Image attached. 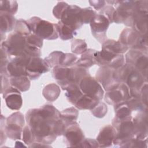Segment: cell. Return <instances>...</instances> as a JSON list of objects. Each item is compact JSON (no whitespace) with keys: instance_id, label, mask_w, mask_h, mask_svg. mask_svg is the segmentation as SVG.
<instances>
[{"instance_id":"1","label":"cell","mask_w":148,"mask_h":148,"mask_svg":"<svg viewBox=\"0 0 148 148\" xmlns=\"http://www.w3.org/2000/svg\"><path fill=\"white\" fill-rule=\"evenodd\" d=\"M25 118L38 142L49 144L56 139L57 135L54 131V125L56 121L46 117L40 112L39 108L29 110Z\"/></svg>"},{"instance_id":"2","label":"cell","mask_w":148,"mask_h":148,"mask_svg":"<svg viewBox=\"0 0 148 148\" xmlns=\"http://www.w3.org/2000/svg\"><path fill=\"white\" fill-rule=\"evenodd\" d=\"M31 32L43 39L54 40L58 37L57 24L33 17L27 21Z\"/></svg>"},{"instance_id":"3","label":"cell","mask_w":148,"mask_h":148,"mask_svg":"<svg viewBox=\"0 0 148 148\" xmlns=\"http://www.w3.org/2000/svg\"><path fill=\"white\" fill-rule=\"evenodd\" d=\"M112 124L117 131L113 143L119 145L120 146L121 145H124L123 146H124L132 139V117L130 116L123 119L114 118L112 121Z\"/></svg>"},{"instance_id":"4","label":"cell","mask_w":148,"mask_h":148,"mask_svg":"<svg viewBox=\"0 0 148 148\" xmlns=\"http://www.w3.org/2000/svg\"><path fill=\"white\" fill-rule=\"evenodd\" d=\"M114 3L117 7L113 14V22L132 26L136 1H114Z\"/></svg>"},{"instance_id":"5","label":"cell","mask_w":148,"mask_h":148,"mask_svg":"<svg viewBox=\"0 0 148 148\" xmlns=\"http://www.w3.org/2000/svg\"><path fill=\"white\" fill-rule=\"evenodd\" d=\"M1 47L6 50L9 56H13L14 57L27 55L25 36L16 32L10 34L5 41L2 42Z\"/></svg>"},{"instance_id":"6","label":"cell","mask_w":148,"mask_h":148,"mask_svg":"<svg viewBox=\"0 0 148 148\" xmlns=\"http://www.w3.org/2000/svg\"><path fill=\"white\" fill-rule=\"evenodd\" d=\"M120 41L123 45L133 49L147 50V36L142 35L134 29H124L120 36Z\"/></svg>"},{"instance_id":"7","label":"cell","mask_w":148,"mask_h":148,"mask_svg":"<svg viewBox=\"0 0 148 148\" xmlns=\"http://www.w3.org/2000/svg\"><path fill=\"white\" fill-rule=\"evenodd\" d=\"M147 1H136V5L132 15V25L139 33L146 35L147 20Z\"/></svg>"},{"instance_id":"8","label":"cell","mask_w":148,"mask_h":148,"mask_svg":"<svg viewBox=\"0 0 148 148\" xmlns=\"http://www.w3.org/2000/svg\"><path fill=\"white\" fill-rule=\"evenodd\" d=\"M24 125V117L23 114L18 112L13 113L6 119V134L12 139H20Z\"/></svg>"},{"instance_id":"9","label":"cell","mask_w":148,"mask_h":148,"mask_svg":"<svg viewBox=\"0 0 148 148\" xmlns=\"http://www.w3.org/2000/svg\"><path fill=\"white\" fill-rule=\"evenodd\" d=\"M80 88L83 94L100 101L103 96V90L96 79L90 75L84 77L79 84Z\"/></svg>"},{"instance_id":"10","label":"cell","mask_w":148,"mask_h":148,"mask_svg":"<svg viewBox=\"0 0 148 148\" xmlns=\"http://www.w3.org/2000/svg\"><path fill=\"white\" fill-rule=\"evenodd\" d=\"M125 60L127 64L132 65L146 77L148 65L147 54H145L142 50L133 49L127 53Z\"/></svg>"},{"instance_id":"11","label":"cell","mask_w":148,"mask_h":148,"mask_svg":"<svg viewBox=\"0 0 148 148\" xmlns=\"http://www.w3.org/2000/svg\"><path fill=\"white\" fill-rule=\"evenodd\" d=\"M81 10L82 9L76 5H69L62 14L60 21L76 30L83 24L81 17Z\"/></svg>"},{"instance_id":"12","label":"cell","mask_w":148,"mask_h":148,"mask_svg":"<svg viewBox=\"0 0 148 148\" xmlns=\"http://www.w3.org/2000/svg\"><path fill=\"white\" fill-rule=\"evenodd\" d=\"M130 94L128 86L123 83H120L114 88L107 91L104 99L109 105H117L125 101Z\"/></svg>"},{"instance_id":"13","label":"cell","mask_w":148,"mask_h":148,"mask_svg":"<svg viewBox=\"0 0 148 148\" xmlns=\"http://www.w3.org/2000/svg\"><path fill=\"white\" fill-rule=\"evenodd\" d=\"M109 24V20L101 14H97L91 21L92 34L100 42H103L106 37V32Z\"/></svg>"},{"instance_id":"14","label":"cell","mask_w":148,"mask_h":148,"mask_svg":"<svg viewBox=\"0 0 148 148\" xmlns=\"http://www.w3.org/2000/svg\"><path fill=\"white\" fill-rule=\"evenodd\" d=\"M50 68L45 60L39 57H32L26 66L27 76L31 79H38L41 75L49 71Z\"/></svg>"},{"instance_id":"15","label":"cell","mask_w":148,"mask_h":148,"mask_svg":"<svg viewBox=\"0 0 148 148\" xmlns=\"http://www.w3.org/2000/svg\"><path fill=\"white\" fill-rule=\"evenodd\" d=\"M96 79L101 83L106 91L112 90L120 83L114 77V70L109 67H102L97 72Z\"/></svg>"},{"instance_id":"16","label":"cell","mask_w":148,"mask_h":148,"mask_svg":"<svg viewBox=\"0 0 148 148\" xmlns=\"http://www.w3.org/2000/svg\"><path fill=\"white\" fill-rule=\"evenodd\" d=\"M64 135L68 146L72 147H78L84 139L83 133L76 122L68 125Z\"/></svg>"},{"instance_id":"17","label":"cell","mask_w":148,"mask_h":148,"mask_svg":"<svg viewBox=\"0 0 148 148\" xmlns=\"http://www.w3.org/2000/svg\"><path fill=\"white\" fill-rule=\"evenodd\" d=\"M132 139H144L147 134V117L146 113H139L132 119Z\"/></svg>"},{"instance_id":"18","label":"cell","mask_w":148,"mask_h":148,"mask_svg":"<svg viewBox=\"0 0 148 148\" xmlns=\"http://www.w3.org/2000/svg\"><path fill=\"white\" fill-rule=\"evenodd\" d=\"M3 98L7 106L12 110H18L22 106L21 94L18 90L13 87H10L3 92Z\"/></svg>"},{"instance_id":"19","label":"cell","mask_w":148,"mask_h":148,"mask_svg":"<svg viewBox=\"0 0 148 148\" xmlns=\"http://www.w3.org/2000/svg\"><path fill=\"white\" fill-rule=\"evenodd\" d=\"M117 134L115 128L110 125L104 127L97 138L99 147H108L113 143Z\"/></svg>"},{"instance_id":"20","label":"cell","mask_w":148,"mask_h":148,"mask_svg":"<svg viewBox=\"0 0 148 148\" xmlns=\"http://www.w3.org/2000/svg\"><path fill=\"white\" fill-rule=\"evenodd\" d=\"M70 70L71 68L60 65L54 67L52 70L53 77L57 80L63 90H65L70 85Z\"/></svg>"},{"instance_id":"21","label":"cell","mask_w":148,"mask_h":148,"mask_svg":"<svg viewBox=\"0 0 148 148\" xmlns=\"http://www.w3.org/2000/svg\"><path fill=\"white\" fill-rule=\"evenodd\" d=\"M128 47L119 41L108 40L103 43L102 49L115 54H121L125 53Z\"/></svg>"},{"instance_id":"22","label":"cell","mask_w":148,"mask_h":148,"mask_svg":"<svg viewBox=\"0 0 148 148\" xmlns=\"http://www.w3.org/2000/svg\"><path fill=\"white\" fill-rule=\"evenodd\" d=\"M95 51V50L92 49L87 50L82 54L81 57L77 60L76 63V66L86 69L95 64L94 58V54Z\"/></svg>"},{"instance_id":"23","label":"cell","mask_w":148,"mask_h":148,"mask_svg":"<svg viewBox=\"0 0 148 148\" xmlns=\"http://www.w3.org/2000/svg\"><path fill=\"white\" fill-rule=\"evenodd\" d=\"M16 19L13 15L1 12V32L6 33L12 30L16 24Z\"/></svg>"},{"instance_id":"24","label":"cell","mask_w":148,"mask_h":148,"mask_svg":"<svg viewBox=\"0 0 148 148\" xmlns=\"http://www.w3.org/2000/svg\"><path fill=\"white\" fill-rule=\"evenodd\" d=\"M65 90V95L67 99L73 105H75L83 95L79 84H71L68 86Z\"/></svg>"},{"instance_id":"25","label":"cell","mask_w":148,"mask_h":148,"mask_svg":"<svg viewBox=\"0 0 148 148\" xmlns=\"http://www.w3.org/2000/svg\"><path fill=\"white\" fill-rule=\"evenodd\" d=\"M10 83L11 86L20 91H26L30 87V80L27 76L10 77Z\"/></svg>"},{"instance_id":"26","label":"cell","mask_w":148,"mask_h":148,"mask_svg":"<svg viewBox=\"0 0 148 148\" xmlns=\"http://www.w3.org/2000/svg\"><path fill=\"white\" fill-rule=\"evenodd\" d=\"M99 102V100L83 94L75 104L79 109H92Z\"/></svg>"},{"instance_id":"27","label":"cell","mask_w":148,"mask_h":148,"mask_svg":"<svg viewBox=\"0 0 148 148\" xmlns=\"http://www.w3.org/2000/svg\"><path fill=\"white\" fill-rule=\"evenodd\" d=\"M42 94L46 100L53 102L58 97L60 94V89L59 86L54 83L49 84L44 88Z\"/></svg>"},{"instance_id":"28","label":"cell","mask_w":148,"mask_h":148,"mask_svg":"<svg viewBox=\"0 0 148 148\" xmlns=\"http://www.w3.org/2000/svg\"><path fill=\"white\" fill-rule=\"evenodd\" d=\"M58 36L62 40L72 39L76 34V30L63 24L61 21L57 24Z\"/></svg>"},{"instance_id":"29","label":"cell","mask_w":148,"mask_h":148,"mask_svg":"<svg viewBox=\"0 0 148 148\" xmlns=\"http://www.w3.org/2000/svg\"><path fill=\"white\" fill-rule=\"evenodd\" d=\"M78 116V111L74 108L66 109L60 113V117L68 126L76 122Z\"/></svg>"},{"instance_id":"30","label":"cell","mask_w":148,"mask_h":148,"mask_svg":"<svg viewBox=\"0 0 148 148\" xmlns=\"http://www.w3.org/2000/svg\"><path fill=\"white\" fill-rule=\"evenodd\" d=\"M65 54L61 51H54L45 59L49 68H54L58 65H61L63 61Z\"/></svg>"},{"instance_id":"31","label":"cell","mask_w":148,"mask_h":148,"mask_svg":"<svg viewBox=\"0 0 148 148\" xmlns=\"http://www.w3.org/2000/svg\"><path fill=\"white\" fill-rule=\"evenodd\" d=\"M131 110L128 106L125 101L116 105L115 107V118L123 119L131 116Z\"/></svg>"},{"instance_id":"32","label":"cell","mask_w":148,"mask_h":148,"mask_svg":"<svg viewBox=\"0 0 148 148\" xmlns=\"http://www.w3.org/2000/svg\"><path fill=\"white\" fill-rule=\"evenodd\" d=\"M1 12H5L10 14H14L18 8L17 2L15 1H1Z\"/></svg>"},{"instance_id":"33","label":"cell","mask_w":148,"mask_h":148,"mask_svg":"<svg viewBox=\"0 0 148 148\" xmlns=\"http://www.w3.org/2000/svg\"><path fill=\"white\" fill-rule=\"evenodd\" d=\"M14 32L27 36L31 34V30L27 21L22 19L16 21L14 26Z\"/></svg>"},{"instance_id":"34","label":"cell","mask_w":148,"mask_h":148,"mask_svg":"<svg viewBox=\"0 0 148 148\" xmlns=\"http://www.w3.org/2000/svg\"><path fill=\"white\" fill-rule=\"evenodd\" d=\"M126 103L127 104L128 106L130 108V109L132 110H145V105L141 101L140 98L139 97H129L125 101ZM147 107L146 106H145Z\"/></svg>"},{"instance_id":"35","label":"cell","mask_w":148,"mask_h":148,"mask_svg":"<svg viewBox=\"0 0 148 148\" xmlns=\"http://www.w3.org/2000/svg\"><path fill=\"white\" fill-rule=\"evenodd\" d=\"M87 45L82 39H75L71 44V50L73 53L80 54L84 53L87 50Z\"/></svg>"},{"instance_id":"36","label":"cell","mask_w":148,"mask_h":148,"mask_svg":"<svg viewBox=\"0 0 148 148\" xmlns=\"http://www.w3.org/2000/svg\"><path fill=\"white\" fill-rule=\"evenodd\" d=\"M26 42L28 46L40 49L43 45V39L34 34H31L25 36Z\"/></svg>"},{"instance_id":"37","label":"cell","mask_w":148,"mask_h":148,"mask_svg":"<svg viewBox=\"0 0 148 148\" xmlns=\"http://www.w3.org/2000/svg\"><path fill=\"white\" fill-rule=\"evenodd\" d=\"M97 14V13L91 8H86L82 9L81 17L83 24L90 23L92 19Z\"/></svg>"},{"instance_id":"38","label":"cell","mask_w":148,"mask_h":148,"mask_svg":"<svg viewBox=\"0 0 148 148\" xmlns=\"http://www.w3.org/2000/svg\"><path fill=\"white\" fill-rule=\"evenodd\" d=\"M107 106L106 104L102 102H99L98 103L91 109L92 114L98 118H102L105 116L107 113Z\"/></svg>"},{"instance_id":"39","label":"cell","mask_w":148,"mask_h":148,"mask_svg":"<svg viewBox=\"0 0 148 148\" xmlns=\"http://www.w3.org/2000/svg\"><path fill=\"white\" fill-rule=\"evenodd\" d=\"M23 140L25 144L30 145L34 143L35 136L28 125H26L23 130Z\"/></svg>"},{"instance_id":"40","label":"cell","mask_w":148,"mask_h":148,"mask_svg":"<svg viewBox=\"0 0 148 148\" xmlns=\"http://www.w3.org/2000/svg\"><path fill=\"white\" fill-rule=\"evenodd\" d=\"M69 6V5L68 3L63 1L58 2L57 4L54 7L53 10V13L54 17L58 19L61 20L62 14Z\"/></svg>"},{"instance_id":"41","label":"cell","mask_w":148,"mask_h":148,"mask_svg":"<svg viewBox=\"0 0 148 148\" xmlns=\"http://www.w3.org/2000/svg\"><path fill=\"white\" fill-rule=\"evenodd\" d=\"M77 60V57L75 54L71 53L65 54L63 61L60 66L64 67L71 66L72 65H73L74 64H76Z\"/></svg>"},{"instance_id":"42","label":"cell","mask_w":148,"mask_h":148,"mask_svg":"<svg viewBox=\"0 0 148 148\" xmlns=\"http://www.w3.org/2000/svg\"><path fill=\"white\" fill-rule=\"evenodd\" d=\"M115 12V9L111 5H108L103 8L99 14L105 16L109 21L110 23L113 22V14Z\"/></svg>"},{"instance_id":"43","label":"cell","mask_w":148,"mask_h":148,"mask_svg":"<svg viewBox=\"0 0 148 148\" xmlns=\"http://www.w3.org/2000/svg\"><path fill=\"white\" fill-rule=\"evenodd\" d=\"M78 146L86 147H99V145L97 140L89 138V139H84Z\"/></svg>"},{"instance_id":"44","label":"cell","mask_w":148,"mask_h":148,"mask_svg":"<svg viewBox=\"0 0 148 148\" xmlns=\"http://www.w3.org/2000/svg\"><path fill=\"white\" fill-rule=\"evenodd\" d=\"M89 3L92 6L95 10H99L102 9L105 5L106 1H89Z\"/></svg>"}]
</instances>
